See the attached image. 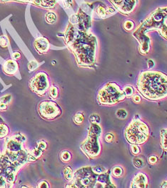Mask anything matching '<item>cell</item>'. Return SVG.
Listing matches in <instances>:
<instances>
[{"instance_id":"cell-31","label":"cell","mask_w":167,"mask_h":188,"mask_svg":"<svg viewBox=\"0 0 167 188\" xmlns=\"http://www.w3.org/2000/svg\"><path fill=\"white\" fill-rule=\"evenodd\" d=\"M133 27H134V24L131 21H127L125 22L124 29L126 30H128V31L131 30V29H132Z\"/></svg>"},{"instance_id":"cell-5","label":"cell","mask_w":167,"mask_h":188,"mask_svg":"<svg viewBox=\"0 0 167 188\" xmlns=\"http://www.w3.org/2000/svg\"><path fill=\"white\" fill-rule=\"evenodd\" d=\"M39 112L44 119L51 120L60 116L61 109L55 102L47 101V102H42L40 105Z\"/></svg>"},{"instance_id":"cell-35","label":"cell","mask_w":167,"mask_h":188,"mask_svg":"<svg viewBox=\"0 0 167 188\" xmlns=\"http://www.w3.org/2000/svg\"><path fill=\"white\" fill-rule=\"evenodd\" d=\"M12 57H13L14 59H19L21 57V54L18 51H16V52H14L13 55H12Z\"/></svg>"},{"instance_id":"cell-36","label":"cell","mask_w":167,"mask_h":188,"mask_svg":"<svg viewBox=\"0 0 167 188\" xmlns=\"http://www.w3.org/2000/svg\"><path fill=\"white\" fill-rule=\"evenodd\" d=\"M7 109V105L2 102H0V111H5Z\"/></svg>"},{"instance_id":"cell-16","label":"cell","mask_w":167,"mask_h":188,"mask_svg":"<svg viewBox=\"0 0 167 188\" xmlns=\"http://www.w3.org/2000/svg\"><path fill=\"white\" fill-rule=\"evenodd\" d=\"M84 120V115L82 113H77L74 117V122L77 125H81Z\"/></svg>"},{"instance_id":"cell-22","label":"cell","mask_w":167,"mask_h":188,"mask_svg":"<svg viewBox=\"0 0 167 188\" xmlns=\"http://www.w3.org/2000/svg\"><path fill=\"white\" fill-rule=\"evenodd\" d=\"M49 96L52 99H57V96H58V90L56 87H51L50 90H49Z\"/></svg>"},{"instance_id":"cell-12","label":"cell","mask_w":167,"mask_h":188,"mask_svg":"<svg viewBox=\"0 0 167 188\" xmlns=\"http://www.w3.org/2000/svg\"><path fill=\"white\" fill-rule=\"evenodd\" d=\"M7 148L11 151H19L21 150V144L16 140H12L7 144Z\"/></svg>"},{"instance_id":"cell-19","label":"cell","mask_w":167,"mask_h":188,"mask_svg":"<svg viewBox=\"0 0 167 188\" xmlns=\"http://www.w3.org/2000/svg\"><path fill=\"white\" fill-rule=\"evenodd\" d=\"M9 129L7 126L3 124H0V139L4 138L8 134Z\"/></svg>"},{"instance_id":"cell-14","label":"cell","mask_w":167,"mask_h":188,"mask_svg":"<svg viewBox=\"0 0 167 188\" xmlns=\"http://www.w3.org/2000/svg\"><path fill=\"white\" fill-rule=\"evenodd\" d=\"M133 164L137 168L139 169L143 168L145 166V162L141 158H135L133 160Z\"/></svg>"},{"instance_id":"cell-17","label":"cell","mask_w":167,"mask_h":188,"mask_svg":"<svg viewBox=\"0 0 167 188\" xmlns=\"http://www.w3.org/2000/svg\"><path fill=\"white\" fill-rule=\"evenodd\" d=\"M61 160L63 161L64 162H69L71 158V154L68 151H64L61 153Z\"/></svg>"},{"instance_id":"cell-8","label":"cell","mask_w":167,"mask_h":188,"mask_svg":"<svg viewBox=\"0 0 167 188\" xmlns=\"http://www.w3.org/2000/svg\"><path fill=\"white\" fill-rule=\"evenodd\" d=\"M148 185V177L145 174L139 172L134 177L131 183V188H145Z\"/></svg>"},{"instance_id":"cell-18","label":"cell","mask_w":167,"mask_h":188,"mask_svg":"<svg viewBox=\"0 0 167 188\" xmlns=\"http://www.w3.org/2000/svg\"><path fill=\"white\" fill-rule=\"evenodd\" d=\"M124 92L126 97H128V98H131V96H133L134 92V90L131 86L130 85H127L124 87V88L123 89Z\"/></svg>"},{"instance_id":"cell-13","label":"cell","mask_w":167,"mask_h":188,"mask_svg":"<svg viewBox=\"0 0 167 188\" xmlns=\"http://www.w3.org/2000/svg\"><path fill=\"white\" fill-rule=\"evenodd\" d=\"M64 175L65 179L68 181H71L74 178L73 171L69 166H67L64 170Z\"/></svg>"},{"instance_id":"cell-30","label":"cell","mask_w":167,"mask_h":188,"mask_svg":"<svg viewBox=\"0 0 167 188\" xmlns=\"http://www.w3.org/2000/svg\"><path fill=\"white\" fill-rule=\"evenodd\" d=\"M37 147L40 148V150H42V151L44 150L47 147V143L43 140H41V141L38 142V144H37Z\"/></svg>"},{"instance_id":"cell-11","label":"cell","mask_w":167,"mask_h":188,"mask_svg":"<svg viewBox=\"0 0 167 188\" xmlns=\"http://www.w3.org/2000/svg\"><path fill=\"white\" fill-rule=\"evenodd\" d=\"M161 147L167 151V128L161 130Z\"/></svg>"},{"instance_id":"cell-9","label":"cell","mask_w":167,"mask_h":188,"mask_svg":"<svg viewBox=\"0 0 167 188\" xmlns=\"http://www.w3.org/2000/svg\"><path fill=\"white\" fill-rule=\"evenodd\" d=\"M49 42L44 37H40L34 42V47L39 53L47 52L49 49Z\"/></svg>"},{"instance_id":"cell-40","label":"cell","mask_w":167,"mask_h":188,"mask_svg":"<svg viewBox=\"0 0 167 188\" xmlns=\"http://www.w3.org/2000/svg\"><path fill=\"white\" fill-rule=\"evenodd\" d=\"M21 187H26V186H24V185H22Z\"/></svg>"},{"instance_id":"cell-29","label":"cell","mask_w":167,"mask_h":188,"mask_svg":"<svg viewBox=\"0 0 167 188\" xmlns=\"http://www.w3.org/2000/svg\"><path fill=\"white\" fill-rule=\"evenodd\" d=\"M148 161L151 165H154L157 162L158 158H157V157L155 155H151L148 158Z\"/></svg>"},{"instance_id":"cell-4","label":"cell","mask_w":167,"mask_h":188,"mask_svg":"<svg viewBox=\"0 0 167 188\" xmlns=\"http://www.w3.org/2000/svg\"><path fill=\"white\" fill-rule=\"evenodd\" d=\"M101 135L89 130V135L86 140L81 145V148L86 155L90 158H94L100 153L101 145L99 137Z\"/></svg>"},{"instance_id":"cell-10","label":"cell","mask_w":167,"mask_h":188,"mask_svg":"<svg viewBox=\"0 0 167 188\" xmlns=\"http://www.w3.org/2000/svg\"><path fill=\"white\" fill-rule=\"evenodd\" d=\"M3 69L5 74H8V75H12L17 70V64L14 60L9 59L4 65Z\"/></svg>"},{"instance_id":"cell-21","label":"cell","mask_w":167,"mask_h":188,"mask_svg":"<svg viewBox=\"0 0 167 188\" xmlns=\"http://www.w3.org/2000/svg\"><path fill=\"white\" fill-rule=\"evenodd\" d=\"M116 115H117V117H118V118L124 119L127 118L128 113H127V112L125 110V109H118V110H117Z\"/></svg>"},{"instance_id":"cell-2","label":"cell","mask_w":167,"mask_h":188,"mask_svg":"<svg viewBox=\"0 0 167 188\" xmlns=\"http://www.w3.org/2000/svg\"><path fill=\"white\" fill-rule=\"evenodd\" d=\"M124 135L126 140L130 144L140 145L147 140L149 129L146 123L135 117L126 128Z\"/></svg>"},{"instance_id":"cell-20","label":"cell","mask_w":167,"mask_h":188,"mask_svg":"<svg viewBox=\"0 0 167 188\" xmlns=\"http://www.w3.org/2000/svg\"><path fill=\"white\" fill-rule=\"evenodd\" d=\"M46 20L47 22L49 24H53L57 20V16L52 12H49V13L47 14L46 15Z\"/></svg>"},{"instance_id":"cell-3","label":"cell","mask_w":167,"mask_h":188,"mask_svg":"<svg viewBox=\"0 0 167 188\" xmlns=\"http://www.w3.org/2000/svg\"><path fill=\"white\" fill-rule=\"evenodd\" d=\"M126 98L123 90L115 83H107L99 91L97 100L103 105H114Z\"/></svg>"},{"instance_id":"cell-26","label":"cell","mask_w":167,"mask_h":188,"mask_svg":"<svg viewBox=\"0 0 167 188\" xmlns=\"http://www.w3.org/2000/svg\"><path fill=\"white\" fill-rule=\"evenodd\" d=\"M38 67V63L36 61H32L28 64V68L30 71H33Z\"/></svg>"},{"instance_id":"cell-27","label":"cell","mask_w":167,"mask_h":188,"mask_svg":"<svg viewBox=\"0 0 167 188\" xmlns=\"http://www.w3.org/2000/svg\"><path fill=\"white\" fill-rule=\"evenodd\" d=\"M11 99H12L11 95H6L5 97H2V98L0 99V102H2L4 104L7 105L8 103L10 102Z\"/></svg>"},{"instance_id":"cell-25","label":"cell","mask_w":167,"mask_h":188,"mask_svg":"<svg viewBox=\"0 0 167 188\" xmlns=\"http://www.w3.org/2000/svg\"><path fill=\"white\" fill-rule=\"evenodd\" d=\"M93 171H94V172L96 173V174H98V175H100V174H102V173H104L105 172V169L103 168L102 167H100V166H95L94 167L92 168Z\"/></svg>"},{"instance_id":"cell-1","label":"cell","mask_w":167,"mask_h":188,"mask_svg":"<svg viewBox=\"0 0 167 188\" xmlns=\"http://www.w3.org/2000/svg\"><path fill=\"white\" fill-rule=\"evenodd\" d=\"M137 85L140 93L148 100H159L167 96V75L162 72H141Z\"/></svg>"},{"instance_id":"cell-24","label":"cell","mask_w":167,"mask_h":188,"mask_svg":"<svg viewBox=\"0 0 167 188\" xmlns=\"http://www.w3.org/2000/svg\"><path fill=\"white\" fill-rule=\"evenodd\" d=\"M89 120L92 122V123H99L100 122V117L98 115L96 114H92L90 115Z\"/></svg>"},{"instance_id":"cell-15","label":"cell","mask_w":167,"mask_h":188,"mask_svg":"<svg viewBox=\"0 0 167 188\" xmlns=\"http://www.w3.org/2000/svg\"><path fill=\"white\" fill-rule=\"evenodd\" d=\"M112 174L116 177H121L124 174L123 168L120 166L114 167L112 169Z\"/></svg>"},{"instance_id":"cell-38","label":"cell","mask_w":167,"mask_h":188,"mask_svg":"<svg viewBox=\"0 0 167 188\" xmlns=\"http://www.w3.org/2000/svg\"><path fill=\"white\" fill-rule=\"evenodd\" d=\"M148 68H151L154 66V62L152 60L148 61Z\"/></svg>"},{"instance_id":"cell-7","label":"cell","mask_w":167,"mask_h":188,"mask_svg":"<svg viewBox=\"0 0 167 188\" xmlns=\"http://www.w3.org/2000/svg\"><path fill=\"white\" fill-rule=\"evenodd\" d=\"M9 1H16L21 2H26L32 4L37 7L45 8V9H52L54 7L56 4V0H0L2 2Z\"/></svg>"},{"instance_id":"cell-6","label":"cell","mask_w":167,"mask_h":188,"mask_svg":"<svg viewBox=\"0 0 167 188\" xmlns=\"http://www.w3.org/2000/svg\"><path fill=\"white\" fill-rule=\"evenodd\" d=\"M49 82L47 74L40 72L30 82V87L33 92L37 94H44V91L48 88Z\"/></svg>"},{"instance_id":"cell-37","label":"cell","mask_w":167,"mask_h":188,"mask_svg":"<svg viewBox=\"0 0 167 188\" xmlns=\"http://www.w3.org/2000/svg\"><path fill=\"white\" fill-rule=\"evenodd\" d=\"M36 160V158L34 155H29L28 157V161H30V162H34V161Z\"/></svg>"},{"instance_id":"cell-33","label":"cell","mask_w":167,"mask_h":188,"mask_svg":"<svg viewBox=\"0 0 167 188\" xmlns=\"http://www.w3.org/2000/svg\"><path fill=\"white\" fill-rule=\"evenodd\" d=\"M133 102L136 103V104H138V103L141 102V98H140L139 95H138V94H135L134 96L132 98Z\"/></svg>"},{"instance_id":"cell-28","label":"cell","mask_w":167,"mask_h":188,"mask_svg":"<svg viewBox=\"0 0 167 188\" xmlns=\"http://www.w3.org/2000/svg\"><path fill=\"white\" fill-rule=\"evenodd\" d=\"M7 39L5 36H1L0 37V45L2 47H6L7 45Z\"/></svg>"},{"instance_id":"cell-39","label":"cell","mask_w":167,"mask_h":188,"mask_svg":"<svg viewBox=\"0 0 167 188\" xmlns=\"http://www.w3.org/2000/svg\"><path fill=\"white\" fill-rule=\"evenodd\" d=\"M161 187H164V188H166L167 187V181H166V182H164V183H163V185L161 186Z\"/></svg>"},{"instance_id":"cell-23","label":"cell","mask_w":167,"mask_h":188,"mask_svg":"<svg viewBox=\"0 0 167 188\" xmlns=\"http://www.w3.org/2000/svg\"><path fill=\"white\" fill-rule=\"evenodd\" d=\"M130 149H131V153L134 155H137L140 153L141 150H140L139 147L137 145V144H131V146H130Z\"/></svg>"},{"instance_id":"cell-34","label":"cell","mask_w":167,"mask_h":188,"mask_svg":"<svg viewBox=\"0 0 167 188\" xmlns=\"http://www.w3.org/2000/svg\"><path fill=\"white\" fill-rule=\"evenodd\" d=\"M38 187H41V188H48L49 187V185L48 183H47L46 181H42L40 183H39Z\"/></svg>"},{"instance_id":"cell-32","label":"cell","mask_w":167,"mask_h":188,"mask_svg":"<svg viewBox=\"0 0 167 188\" xmlns=\"http://www.w3.org/2000/svg\"><path fill=\"white\" fill-rule=\"evenodd\" d=\"M105 141H106V142H108V143H110V142H111L114 140V135H112V134H107V135L105 136Z\"/></svg>"}]
</instances>
